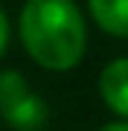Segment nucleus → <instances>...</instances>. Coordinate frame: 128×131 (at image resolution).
Returning <instances> with one entry per match:
<instances>
[{
  "instance_id": "39448f33",
  "label": "nucleus",
  "mask_w": 128,
  "mask_h": 131,
  "mask_svg": "<svg viewBox=\"0 0 128 131\" xmlns=\"http://www.w3.org/2000/svg\"><path fill=\"white\" fill-rule=\"evenodd\" d=\"M6 44H9V20H6V12L0 9V56L6 52Z\"/></svg>"
},
{
  "instance_id": "f03ea898",
  "label": "nucleus",
  "mask_w": 128,
  "mask_h": 131,
  "mask_svg": "<svg viewBox=\"0 0 128 131\" xmlns=\"http://www.w3.org/2000/svg\"><path fill=\"white\" fill-rule=\"evenodd\" d=\"M0 117L18 131H35L50 119L47 102L32 93L29 82L18 70L0 73Z\"/></svg>"
},
{
  "instance_id": "7ed1b4c3",
  "label": "nucleus",
  "mask_w": 128,
  "mask_h": 131,
  "mask_svg": "<svg viewBox=\"0 0 128 131\" xmlns=\"http://www.w3.org/2000/svg\"><path fill=\"white\" fill-rule=\"evenodd\" d=\"M99 96L119 119H128V58H114L99 73Z\"/></svg>"
},
{
  "instance_id": "f257e3e1",
  "label": "nucleus",
  "mask_w": 128,
  "mask_h": 131,
  "mask_svg": "<svg viewBox=\"0 0 128 131\" xmlns=\"http://www.w3.org/2000/svg\"><path fill=\"white\" fill-rule=\"evenodd\" d=\"M18 29L24 50L44 70L67 73L85 58L87 26L73 0H26Z\"/></svg>"
},
{
  "instance_id": "20e7f679",
  "label": "nucleus",
  "mask_w": 128,
  "mask_h": 131,
  "mask_svg": "<svg viewBox=\"0 0 128 131\" xmlns=\"http://www.w3.org/2000/svg\"><path fill=\"white\" fill-rule=\"evenodd\" d=\"M87 9L102 32L128 38V0H87Z\"/></svg>"
},
{
  "instance_id": "423d86ee",
  "label": "nucleus",
  "mask_w": 128,
  "mask_h": 131,
  "mask_svg": "<svg viewBox=\"0 0 128 131\" xmlns=\"http://www.w3.org/2000/svg\"><path fill=\"white\" fill-rule=\"evenodd\" d=\"M96 131H128V119H117V122H108V125L96 128Z\"/></svg>"
}]
</instances>
